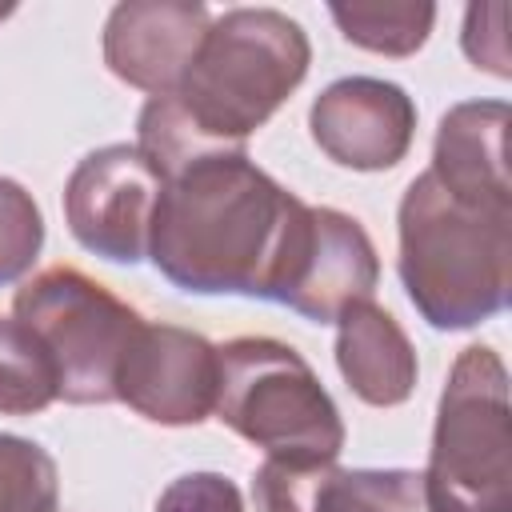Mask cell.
Returning <instances> with one entry per match:
<instances>
[{"label":"cell","mask_w":512,"mask_h":512,"mask_svg":"<svg viewBox=\"0 0 512 512\" xmlns=\"http://www.w3.org/2000/svg\"><path fill=\"white\" fill-rule=\"evenodd\" d=\"M336 368L372 408H396L416 388V348L396 316L372 300L352 304L336 320Z\"/></svg>","instance_id":"cell-14"},{"label":"cell","mask_w":512,"mask_h":512,"mask_svg":"<svg viewBox=\"0 0 512 512\" xmlns=\"http://www.w3.org/2000/svg\"><path fill=\"white\" fill-rule=\"evenodd\" d=\"M212 416L272 464L316 468L344 452V420L312 364L284 340L236 336L216 348Z\"/></svg>","instance_id":"cell-4"},{"label":"cell","mask_w":512,"mask_h":512,"mask_svg":"<svg viewBox=\"0 0 512 512\" xmlns=\"http://www.w3.org/2000/svg\"><path fill=\"white\" fill-rule=\"evenodd\" d=\"M420 476L432 512H512L508 368L496 348L468 344L456 356Z\"/></svg>","instance_id":"cell-5"},{"label":"cell","mask_w":512,"mask_h":512,"mask_svg":"<svg viewBox=\"0 0 512 512\" xmlns=\"http://www.w3.org/2000/svg\"><path fill=\"white\" fill-rule=\"evenodd\" d=\"M116 400L164 428L208 420L216 404V344L200 332L144 320L124 352Z\"/></svg>","instance_id":"cell-9"},{"label":"cell","mask_w":512,"mask_h":512,"mask_svg":"<svg viewBox=\"0 0 512 512\" xmlns=\"http://www.w3.org/2000/svg\"><path fill=\"white\" fill-rule=\"evenodd\" d=\"M212 16L188 0H128L108 12L104 64L148 96H172L184 80Z\"/></svg>","instance_id":"cell-11"},{"label":"cell","mask_w":512,"mask_h":512,"mask_svg":"<svg viewBox=\"0 0 512 512\" xmlns=\"http://www.w3.org/2000/svg\"><path fill=\"white\" fill-rule=\"evenodd\" d=\"M256 512H432L412 468H256Z\"/></svg>","instance_id":"cell-12"},{"label":"cell","mask_w":512,"mask_h":512,"mask_svg":"<svg viewBox=\"0 0 512 512\" xmlns=\"http://www.w3.org/2000/svg\"><path fill=\"white\" fill-rule=\"evenodd\" d=\"M300 208L244 148H204L160 172L148 256L180 292L268 300Z\"/></svg>","instance_id":"cell-1"},{"label":"cell","mask_w":512,"mask_h":512,"mask_svg":"<svg viewBox=\"0 0 512 512\" xmlns=\"http://www.w3.org/2000/svg\"><path fill=\"white\" fill-rule=\"evenodd\" d=\"M308 128L316 148L352 172L396 168L416 136L412 96L380 76H344L328 84L312 108Z\"/></svg>","instance_id":"cell-10"},{"label":"cell","mask_w":512,"mask_h":512,"mask_svg":"<svg viewBox=\"0 0 512 512\" xmlns=\"http://www.w3.org/2000/svg\"><path fill=\"white\" fill-rule=\"evenodd\" d=\"M376 284L380 260L364 224L340 208L304 204L292 224L268 300L300 312L304 320L336 324L340 312L360 300H372Z\"/></svg>","instance_id":"cell-7"},{"label":"cell","mask_w":512,"mask_h":512,"mask_svg":"<svg viewBox=\"0 0 512 512\" xmlns=\"http://www.w3.org/2000/svg\"><path fill=\"white\" fill-rule=\"evenodd\" d=\"M4 16H12V4H0V20H4Z\"/></svg>","instance_id":"cell-21"},{"label":"cell","mask_w":512,"mask_h":512,"mask_svg":"<svg viewBox=\"0 0 512 512\" xmlns=\"http://www.w3.org/2000/svg\"><path fill=\"white\" fill-rule=\"evenodd\" d=\"M156 512H244V496L224 472H184L160 492Z\"/></svg>","instance_id":"cell-19"},{"label":"cell","mask_w":512,"mask_h":512,"mask_svg":"<svg viewBox=\"0 0 512 512\" xmlns=\"http://www.w3.org/2000/svg\"><path fill=\"white\" fill-rule=\"evenodd\" d=\"M396 272L412 308L440 332H464L508 304L512 212L456 200L420 172L400 196Z\"/></svg>","instance_id":"cell-2"},{"label":"cell","mask_w":512,"mask_h":512,"mask_svg":"<svg viewBox=\"0 0 512 512\" xmlns=\"http://www.w3.org/2000/svg\"><path fill=\"white\" fill-rule=\"evenodd\" d=\"M160 172L136 144L88 152L64 184V220L80 248L112 264H140L152 240Z\"/></svg>","instance_id":"cell-8"},{"label":"cell","mask_w":512,"mask_h":512,"mask_svg":"<svg viewBox=\"0 0 512 512\" xmlns=\"http://www.w3.org/2000/svg\"><path fill=\"white\" fill-rule=\"evenodd\" d=\"M52 400H56V368L44 344L16 316H0V412L36 416Z\"/></svg>","instance_id":"cell-16"},{"label":"cell","mask_w":512,"mask_h":512,"mask_svg":"<svg viewBox=\"0 0 512 512\" xmlns=\"http://www.w3.org/2000/svg\"><path fill=\"white\" fill-rule=\"evenodd\" d=\"M504 100H464L440 116L432 144V176L456 200L476 208L512 212V184L504 164Z\"/></svg>","instance_id":"cell-13"},{"label":"cell","mask_w":512,"mask_h":512,"mask_svg":"<svg viewBox=\"0 0 512 512\" xmlns=\"http://www.w3.org/2000/svg\"><path fill=\"white\" fill-rule=\"evenodd\" d=\"M504 20H508V4H472L464 16V52L476 68H488L492 76H512Z\"/></svg>","instance_id":"cell-20"},{"label":"cell","mask_w":512,"mask_h":512,"mask_svg":"<svg viewBox=\"0 0 512 512\" xmlns=\"http://www.w3.org/2000/svg\"><path fill=\"white\" fill-rule=\"evenodd\" d=\"M312 64L308 32L276 8H228L216 16L168 96L192 132L220 148L244 140L300 88Z\"/></svg>","instance_id":"cell-3"},{"label":"cell","mask_w":512,"mask_h":512,"mask_svg":"<svg viewBox=\"0 0 512 512\" xmlns=\"http://www.w3.org/2000/svg\"><path fill=\"white\" fill-rule=\"evenodd\" d=\"M16 320L44 344L56 368V400L112 404L116 376L144 316L80 268L36 272L12 300Z\"/></svg>","instance_id":"cell-6"},{"label":"cell","mask_w":512,"mask_h":512,"mask_svg":"<svg viewBox=\"0 0 512 512\" xmlns=\"http://www.w3.org/2000/svg\"><path fill=\"white\" fill-rule=\"evenodd\" d=\"M56 504V460L36 440L0 432V512H56Z\"/></svg>","instance_id":"cell-17"},{"label":"cell","mask_w":512,"mask_h":512,"mask_svg":"<svg viewBox=\"0 0 512 512\" xmlns=\"http://www.w3.org/2000/svg\"><path fill=\"white\" fill-rule=\"evenodd\" d=\"M328 12L348 44L380 56H412L416 48H424L436 24V4H412V0H384V4L352 0V4H332Z\"/></svg>","instance_id":"cell-15"},{"label":"cell","mask_w":512,"mask_h":512,"mask_svg":"<svg viewBox=\"0 0 512 512\" xmlns=\"http://www.w3.org/2000/svg\"><path fill=\"white\" fill-rule=\"evenodd\" d=\"M44 248V216L24 184L0 176V288L20 280Z\"/></svg>","instance_id":"cell-18"}]
</instances>
